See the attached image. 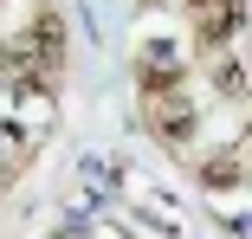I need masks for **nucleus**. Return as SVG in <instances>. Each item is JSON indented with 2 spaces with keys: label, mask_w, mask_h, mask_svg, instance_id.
<instances>
[{
  "label": "nucleus",
  "mask_w": 252,
  "mask_h": 239,
  "mask_svg": "<svg viewBox=\"0 0 252 239\" xmlns=\"http://www.w3.org/2000/svg\"><path fill=\"white\" fill-rule=\"evenodd\" d=\"M32 39H39V65H59V52H65V26H59V13H39Z\"/></svg>",
  "instance_id": "1"
},
{
  "label": "nucleus",
  "mask_w": 252,
  "mask_h": 239,
  "mask_svg": "<svg viewBox=\"0 0 252 239\" xmlns=\"http://www.w3.org/2000/svg\"><path fill=\"white\" fill-rule=\"evenodd\" d=\"M200 181H207V187H226V181H239V155H214Z\"/></svg>",
  "instance_id": "2"
},
{
  "label": "nucleus",
  "mask_w": 252,
  "mask_h": 239,
  "mask_svg": "<svg viewBox=\"0 0 252 239\" xmlns=\"http://www.w3.org/2000/svg\"><path fill=\"white\" fill-rule=\"evenodd\" d=\"M7 181H13V168H7V162H0V187H7Z\"/></svg>",
  "instance_id": "3"
}]
</instances>
